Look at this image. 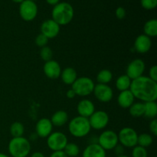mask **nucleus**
<instances>
[{
    "label": "nucleus",
    "mask_w": 157,
    "mask_h": 157,
    "mask_svg": "<svg viewBox=\"0 0 157 157\" xmlns=\"http://www.w3.org/2000/svg\"><path fill=\"white\" fill-rule=\"evenodd\" d=\"M66 96H67V98H69V99H73V98H75V96H76V94H75V92L72 89H70V90H67V93H66Z\"/></svg>",
    "instance_id": "58836bf2"
},
{
    "label": "nucleus",
    "mask_w": 157,
    "mask_h": 157,
    "mask_svg": "<svg viewBox=\"0 0 157 157\" xmlns=\"http://www.w3.org/2000/svg\"><path fill=\"white\" fill-rule=\"evenodd\" d=\"M48 41V38H46L44 35L42 34H39V35H37L36 38H35V44H37V46L41 48L44 47V46H47Z\"/></svg>",
    "instance_id": "473e14b6"
},
{
    "label": "nucleus",
    "mask_w": 157,
    "mask_h": 157,
    "mask_svg": "<svg viewBox=\"0 0 157 157\" xmlns=\"http://www.w3.org/2000/svg\"><path fill=\"white\" fill-rule=\"evenodd\" d=\"M74 15L73 6L70 3L62 2L54 6L52 11V19L60 26L66 25L72 21Z\"/></svg>",
    "instance_id": "f03ea898"
},
{
    "label": "nucleus",
    "mask_w": 157,
    "mask_h": 157,
    "mask_svg": "<svg viewBox=\"0 0 157 157\" xmlns=\"http://www.w3.org/2000/svg\"><path fill=\"white\" fill-rule=\"evenodd\" d=\"M115 151V153H116V154L117 155V156H121V155H124V147H123L122 145H121V144H117V145L115 147V148L113 149Z\"/></svg>",
    "instance_id": "e433bc0d"
},
{
    "label": "nucleus",
    "mask_w": 157,
    "mask_h": 157,
    "mask_svg": "<svg viewBox=\"0 0 157 157\" xmlns=\"http://www.w3.org/2000/svg\"><path fill=\"white\" fill-rule=\"evenodd\" d=\"M90 123L88 118L78 116L74 117L68 124V130L75 137L81 138L86 136L90 132Z\"/></svg>",
    "instance_id": "20e7f679"
},
{
    "label": "nucleus",
    "mask_w": 157,
    "mask_h": 157,
    "mask_svg": "<svg viewBox=\"0 0 157 157\" xmlns=\"http://www.w3.org/2000/svg\"><path fill=\"white\" fill-rule=\"evenodd\" d=\"M129 90L134 98L145 102L156 101L157 99V82L147 76H140L132 80Z\"/></svg>",
    "instance_id": "f257e3e1"
},
{
    "label": "nucleus",
    "mask_w": 157,
    "mask_h": 157,
    "mask_svg": "<svg viewBox=\"0 0 157 157\" xmlns=\"http://www.w3.org/2000/svg\"><path fill=\"white\" fill-rule=\"evenodd\" d=\"M61 78L64 84L67 85H72L78 78V74L73 67H66L61 71Z\"/></svg>",
    "instance_id": "aec40b11"
},
{
    "label": "nucleus",
    "mask_w": 157,
    "mask_h": 157,
    "mask_svg": "<svg viewBox=\"0 0 157 157\" xmlns=\"http://www.w3.org/2000/svg\"><path fill=\"white\" fill-rule=\"evenodd\" d=\"M77 110L79 116L89 118L95 111L94 104L90 100L84 99L78 103Z\"/></svg>",
    "instance_id": "f3484780"
},
{
    "label": "nucleus",
    "mask_w": 157,
    "mask_h": 157,
    "mask_svg": "<svg viewBox=\"0 0 157 157\" xmlns=\"http://www.w3.org/2000/svg\"><path fill=\"white\" fill-rule=\"evenodd\" d=\"M94 82L88 77L78 78L71 85V89L75 92L76 95L86 97L93 93L94 89Z\"/></svg>",
    "instance_id": "39448f33"
},
{
    "label": "nucleus",
    "mask_w": 157,
    "mask_h": 157,
    "mask_svg": "<svg viewBox=\"0 0 157 157\" xmlns=\"http://www.w3.org/2000/svg\"><path fill=\"white\" fill-rule=\"evenodd\" d=\"M150 130L154 136L157 135V120L155 119L152 120L150 124Z\"/></svg>",
    "instance_id": "c9c22d12"
},
{
    "label": "nucleus",
    "mask_w": 157,
    "mask_h": 157,
    "mask_svg": "<svg viewBox=\"0 0 157 157\" xmlns=\"http://www.w3.org/2000/svg\"><path fill=\"white\" fill-rule=\"evenodd\" d=\"M49 157H67V155L64 153V151H56L53 152Z\"/></svg>",
    "instance_id": "4c0bfd02"
},
{
    "label": "nucleus",
    "mask_w": 157,
    "mask_h": 157,
    "mask_svg": "<svg viewBox=\"0 0 157 157\" xmlns=\"http://www.w3.org/2000/svg\"><path fill=\"white\" fill-rule=\"evenodd\" d=\"M90 127L97 130L105 128L109 123V115L103 110H97L88 118Z\"/></svg>",
    "instance_id": "9d476101"
},
{
    "label": "nucleus",
    "mask_w": 157,
    "mask_h": 157,
    "mask_svg": "<svg viewBox=\"0 0 157 157\" xmlns=\"http://www.w3.org/2000/svg\"><path fill=\"white\" fill-rule=\"evenodd\" d=\"M145 63L142 59L136 58L133 60L127 67V75L131 80L143 76L145 71Z\"/></svg>",
    "instance_id": "9b49d317"
},
{
    "label": "nucleus",
    "mask_w": 157,
    "mask_h": 157,
    "mask_svg": "<svg viewBox=\"0 0 157 157\" xmlns=\"http://www.w3.org/2000/svg\"><path fill=\"white\" fill-rule=\"evenodd\" d=\"M149 78L157 82V66L153 65L150 67L149 71Z\"/></svg>",
    "instance_id": "f704fd0d"
},
{
    "label": "nucleus",
    "mask_w": 157,
    "mask_h": 157,
    "mask_svg": "<svg viewBox=\"0 0 157 157\" xmlns=\"http://www.w3.org/2000/svg\"><path fill=\"white\" fill-rule=\"evenodd\" d=\"M82 157H106V151L98 144H90L84 149Z\"/></svg>",
    "instance_id": "a211bd4d"
},
{
    "label": "nucleus",
    "mask_w": 157,
    "mask_h": 157,
    "mask_svg": "<svg viewBox=\"0 0 157 157\" xmlns=\"http://www.w3.org/2000/svg\"><path fill=\"white\" fill-rule=\"evenodd\" d=\"M12 2H15V3H21L23 1H24V0H12Z\"/></svg>",
    "instance_id": "79ce46f5"
},
{
    "label": "nucleus",
    "mask_w": 157,
    "mask_h": 157,
    "mask_svg": "<svg viewBox=\"0 0 157 157\" xmlns=\"http://www.w3.org/2000/svg\"><path fill=\"white\" fill-rule=\"evenodd\" d=\"M19 15L25 21H31L38 15L37 4L31 0H24L19 5Z\"/></svg>",
    "instance_id": "6e6552de"
},
{
    "label": "nucleus",
    "mask_w": 157,
    "mask_h": 157,
    "mask_svg": "<svg viewBox=\"0 0 157 157\" xmlns=\"http://www.w3.org/2000/svg\"><path fill=\"white\" fill-rule=\"evenodd\" d=\"M53 125L48 118H41L37 122L35 126V131L37 136L41 138H46L52 133Z\"/></svg>",
    "instance_id": "4468645a"
},
{
    "label": "nucleus",
    "mask_w": 157,
    "mask_h": 157,
    "mask_svg": "<svg viewBox=\"0 0 157 157\" xmlns=\"http://www.w3.org/2000/svg\"><path fill=\"white\" fill-rule=\"evenodd\" d=\"M8 150L12 157H27L31 151V144L24 136L13 137L9 143Z\"/></svg>",
    "instance_id": "7ed1b4c3"
},
{
    "label": "nucleus",
    "mask_w": 157,
    "mask_h": 157,
    "mask_svg": "<svg viewBox=\"0 0 157 157\" xmlns=\"http://www.w3.org/2000/svg\"><path fill=\"white\" fill-rule=\"evenodd\" d=\"M40 57H41V58L43 61L47 62V61L52 60L53 52H52L50 47H48V46H44V47L41 48V51H40Z\"/></svg>",
    "instance_id": "c756f323"
},
{
    "label": "nucleus",
    "mask_w": 157,
    "mask_h": 157,
    "mask_svg": "<svg viewBox=\"0 0 157 157\" xmlns=\"http://www.w3.org/2000/svg\"><path fill=\"white\" fill-rule=\"evenodd\" d=\"M43 71L45 76L50 79L55 80L61 76V66L56 61H54V60H51L44 63Z\"/></svg>",
    "instance_id": "2eb2a0df"
},
{
    "label": "nucleus",
    "mask_w": 157,
    "mask_h": 157,
    "mask_svg": "<svg viewBox=\"0 0 157 157\" xmlns=\"http://www.w3.org/2000/svg\"><path fill=\"white\" fill-rule=\"evenodd\" d=\"M152 46V41L150 37L146 35H140L136 37L134 41V49L138 53L144 54L150 50Z\"/></svg>",
    "instance_id": "dca6fc26"
},
{
    "label": "nucleus",
    "mask_w": 157,
    "mask_h": 157,
    "mask_svg": "<svg viewBox=\"0 0 157 157\" xmlns=\"http://www.w3.org/2000/svg\"><path fill=\"white\" fill-rule=\"evenodd\" d=\"M112 78H113L112 72L107 69H104L98 73L97 76V81L98 84H107L112 81Z\"/></svg>",
    "instance_id": "a878e982"
},
{
    "label": "nucleus",
    "mask_w": 157,
    "mask_h": 157,
    "mask_svg": "<svg viewBox=\"0 0 157 157\" xmlns=\"http://www.w3.org/2000/svg\"><path fill=\"white\" fill-rule=\"evenodd\" d=\"M93 93L94 94L97 99L103 103L109 102L113 97V90L108 84H96L94 86Z\"/></svg>",
    "instance_id": "f8f14e48"
},
{
    "label": "nucleus",
    "mask_w": 157,
    "mask_h": 157,
    "mask_svg": "<svg viewBox=\"0 0 157 157\" xmlns=\"http://www.w3.org/2000/svg\"><path fill=\"white\" fill-rule=\"evenodd\" d=\"M50 121L53 126L62 127L68 121V115L64 110H58L52 115Z\"/></svg>",
    "instance_id": "412c9836"
},
{
    "label": "nucleus",
    "mask_w": 157,
    "mask_h": 157,
    "mask_svg": "<svg viewBox=\"0 0 157 157\" xmlns=\"http://www.w3.org/2000/svg\"><path fill=\"white\" fill-rule=\"evenodd\" d=\"M154 157H155V156H154Z\"/></svg>",
    "instance_id": "49530a36"
},
{
    "label": "nucleus",
    "mask_w": 157,
    "mask_h": 157,
    "mask_svg": "<svg viewBox=\"0 0 157 157\" xmlns=\"http://www.w3.org/2000/svg\"><path fill=\"white\" fill-rule=\"evenodd\" d=\"M0 157H9L8 155L5 154V153H0Z\"/></svg>",
    "instance_id": "37998d69"
},
{
    "label": "nucleus",
    "mask_w": 157,
    "mask_h": 157,
    "mask_svg": "<svg viewBox=\"0 0 157 157\" xmlns=\"http://www.w3.org/2000/svg\"><path fill=\"white\" fill-rule=\"evenodd\" d=\"M63 151L67 155V157H76L79 154L80 149L76 144H74V143L68 144L67 143Z\"/></svg>",
    "instance_id": "c85d7f7f"
},
{
    "label": "nucleus",
    "mask_w": 157,
    "mask_h": 157,
    "mask_svg": "<svg viewBox=\"0 0 157 157\" xmlns=\"http://www.w3.org/2000/svg\"><path fill=\"white\" fill-rule=\"evenodd\" d=\"M31 157H45V156H44V155L42 153H41V152H35V153H32Z\"/></svg>",
    "instance_id": "a19ab883"
},
{
    "label": "nucleus",
    "mask_w": 157,
    "mask_h": 157,
    "mask_svg": "<svg viewBox=\"0 0 157 157\" xmlns=\"http://www.w3.org/2000/svg\"><path fill=\"white\" fill-rule=\"evenodd\" d=\"M140 4L144 9L152 10L157 6V0H140Z\"/></svg>",
    "instance_id": "2f4dec72"
},
{
    "label": "nucleus",
    "mask_w": 157,
    "mask_h": 157,
    "mask_svg": "<svg viewBox=\"0 0 157 157\" xmlns=\"http://www.w3.org/2000/svg\"><path fill=\"white\" fill-rule=\"evenodd\" d=\"M46 2H47L48 4L55 6L60 2V0H46Z\"/></svg>",
    "instance_id": "ea45409f"
},
{
    "label": "nucleus",
    "mask_w": 157,
    "mask_h": 157,
    "mask_svg": "<svg viewBox=\"0 0 157 157\" xmlns=\"http://www.w3.org/2000/svg\"><path fill=\"white\" fill-rule=\"evenodd\" d=\"M129 113L133 117H140L144 115V104L141 102L134 103L129 107Z\"/></svg>",
    "instance_id": "393cba45"
},
{
    "label": "nucleus",
    "mask_w": 157,
    "mask_h": 157,
    "mask_svg": "<svg viewBox=\"0 0 157 157\" xmlns=\"http://www.w3.org/2000/svg\"><path fill=\"white\" fill-rule=\"evenodd\" d=\"M115 14H116V16L118 19H124V18H125L127 12H126L125 9H124V7L120 6V7H118L117 9H116Z\"/></svg>",
    "instance_id": "72a5a7b5"
},
{
    "label": "nucleus",
    "mask_w": 157,
    "mask_h": 157,
    "mask_svg": "<svg viewBox=\"0 0 157 157\" xmlns=\"http://www.w3.org/2000/svg\"><path fill=\"white\" fill-rule=\"evenodd\" d=\"M134 102V97L130 90L121 91L117 97V103L122 108H129Z\"/></svg>",
    "instance_id": "6ab92c4d"
},
{
    "label": "nucleus",
    "mask_w": 157,
    "mask_h": 157,
    "mask_svg": "<svg viewBox=\"0 0 157 157\" xmlns=\"http://www.w3.org/2000/svg\"><path fill=\"white\" fill-rule=\"evenodd\" d=\"M132 80L127 76V75H124L120 76L116 81V87L120 91H124L130 89V84Z\"/></svg>",
    "instance_id": "b1692460"
},
{
    "label": "nucleus",
    "mask_w": 157,
    "mask_h": 157,
    "mask_svg": "<svg viewBox=\"0 0 157 157\" xmlns=\"http://www.w3.org/2000/svg\"><path fill=\"white\" fill-rule=\"evenodd\" d=\"M67 144V136L61 132H53L48 136L47 145L53 152L63 151Z\"/></svg>",
    "instance_id": "0eeeda50"
},
{
    "label": "nucleus",
    "mask_w": 157,
    "mask_h": 157,
    "mask_svg": "<svg viewBox=\"0 0 157 157\" xmlns=\"http://www.w3.org/2000/svg\"><path fill=\"white\" fill-rule=\"evenodd\" d=\"M11 135L13 137H20L23 136L25 132L24 125L20 122H14L11 125L10 129H9Z\"/></svg>",
    "instance_id": "bb28decb"
},
{
    "label": "nucleus",
    "mask_w": 157,
    "mask_h": 157,
    "mask_svg": "<svg viewBox=\"0 0 157 157\" xmlns=\"http://www.w3.org/2000/svg\"><path fill=\"white\" fill-rule=\"evenodd\" d=\"M144 104V115L147 118L155 119L157 115V104L156 101H149Z\"/></svg>",
    "instance_id": "5701e85b"
},
{
    "label": "nucleus",
    "mask_w": 157,
    "mask_h": 157,
    "mask_svg": "<svg viewBox=\"0 0 157 157\" xmlns=\"http://www.w3.org/2000/svg\"><path fill=\"white\" fill-rule=\"evenodd\" d=\"M117 157H129V156H125V155H121V156H117Z\"/></svg>",
    "instance_id": "c03bdc74"
},
{
    "label": "nucleus",
    "mask_w": 157,
    "mask_h": 157,
    "mask_svg": "<svg viewBox=\"0 0 157 157\" xmlns=\"http://www.w3.org/2000/svg\"><path fill=\"white\" fill-rule=\"evenodd\" d=\"M144 35L150 38H155L157 36V20L153 18L147 21L144 27Z\"/></svg>",
    "instance_id": "4be33fe9"
},
{
    "label": "nucleus",
    "mask_w": 157,
    "mask_h": 157,
    "mask_svg": "<svg viewBox=\"0 0 157 157\" xmlns=\"http://www.w3.org/2000/svg\"><path fill=\"white\" fill-rule=\"evenodd\" d=\"M118 136V141L121 143V145L127 148H132L137 145L138 134L136 130H133L131 127H124L119 133Z\"/></svg>",
    "instance_id": "423d86ee"
},
{
    "label": "nucleus",
    "mask_w": 157,
    "mask_h": 157,
    "mask_svg": "<svg viewBox=\"0 0 157 157\" xmlns=\"http://www.w3.org/2000/svg\"><path fill=\"white\" fill-rule=\"evenodd\" d=\"M31 1H33V2H35V1H37V0H31Z\"/></svg>",
    "instance_id": "a18cd8bd"
},
{
    "label": "nucleus",
    "mask_w": 157,
    "mask_h": 157,
    "mask_svg": "<svg viewBox=\"0 0 157 157\" xmlns=\"http://www.w3.org/2000/svg\"><path fill=\"white\" fill-rule=\"evenodd\" d=\"M153 136L150 134H148V133H142L140 136L138 135L137 145L140 146V147L147 148V147H150L153 144Z\"/></svg>",
    "instance_id": "cd10ccee"
},
{
    "label": "nucleus",
    "mask_w": 157,
    "mask_h": 157,
    "mask_svg": "<svg viewBox=\"0 0 157 157\" xmlns=\"http://www.w3.org/2000/svg\"><path fill=\"white\" fill-rule=\"evenodd\" d=\"M132 157H148L147 149L136 145L132 151Z\"/></svg>",
    "instance_id": "7c9ffc66"
},
{
    "label": "nucleus",
    "mask_w": 157,
    "mask_h": 157,
    "mask_svg": "<svg viewBox=\"0 0 157 157\" xmlns=\"http://www.w3.org/2000/svg\"><path fill=\"white\" fill-rule=\"evenodd\" d=\"M118 143L117 133L113 130H105L100 135L98 139V144L105 151L113 150Z\"/></svg>",
    "instance_id": "1a4fd4ad"
},
{
    "label": "nucleus",
    "mask_w": 157,
    "mask_h": 157,
    "mask_svg": "<svg viewBox=\"0 0 157 157\" xmlns=\"http://www.w3.org/2000/svg\"><path fill=\"white\" fill-rule=\"evenodd\" d=\"M60 32V25L54 20L48 19L43 21L41 25V33L47 38H54L58 36Z\"/></svg>",
    "instance_id": "ddd939ff"
}]
</instances>
